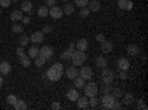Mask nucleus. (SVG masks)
Returning a JSON list of instances; mask_svg holds the SVG:
<instances>
[{
    "label": "nucleus",
    "mask_w": 148,
    "mask_h": 110,
    "mask_svg": "<svg viewBox=\"0 0 148 110\" xmlns=\"http://www.w3.org/2000/svg\"><path fill=\"white\" fill-rule=\"evenodd\" d=\"M76 103H77V107L79 109H89V97H80L79 95V98L76 100Z\"/></svg>",
    "instance_id": "12"
},
{
    "label": "nucleus",
    "mask_w": 148,
    "mask_h": 110,
    "mask_svg": "<svg viewBox=\"0 0 148 110\" xmlns=\"http://www.w3.org/2000/svg\"><path fill=\"white\" fill-rule=\"evenodd\" d=\"M64 73L67 75V77H68L70 80H74V79L79 76V70H77L76 66H70V67L64 68Z\"/></svg>",
    "instance_id": "8"
},
{
    "label": "nucleus",
    "mask_w": 148,
    "mask_h": 110,
    "mask_svg": "<svg viewBox=\"0 0 148 110\" xmlns=\"http://www.w3.org/2000/svg\"><path fill=\"white\" fill-rule=\"evenodd\" d=\"M14 107L16 109V110H25L28 106H27V103L25 101H22V100H18L15 104H14Z\"/></svg>",
    "instance_id": "30"
},
{
    "label": "nucleus",
    "mask_w": 148,
    "mask_h": 110,
    "mask_svg": "<svg viewBox=\"0 0 148 110\" xmlns=\"http://www.w3.org/2000/svg\"><path fill=\"white\" fill-rule=\"evenodd\" d=\"M117 6L121 10H129V9H132V2H130V0H119Z\"/></svg>",
    "instance_id": "19"
},
{
    "label": "nucleus",
    "mask_w": 148,
    "mask_h": 110,
    "mask_svg": "<svg viewBox=\"0 0 148 110\" xmlns=\"http://www.w3.org/2000/svg\"><path fill=\"white\" fill-rule=\"evenodd\" d=\"M101 80L102 83H113L114 80V71L111 68H102V73H101Z\"/></svg>",
    "instance_id": "4"
},
{
    "label": "nucleus",
    "mask_w": 148,
    "mask_h": 110,
    "mask_svg": "<svg viewBox=\"0 0 148 110\" xmlns=\"http://www.w3.org/2000/svg\"><path fill=\"white\" fill-rule=\"evenodd\" d=\"M62 2H64V3H67V0H62Z\"/></svg>",
    "instance_id": "52"
},
{
    "label": "nucleus",
    "mask_w": 148,
    "mask_h": 110,
    "mask_svg": "<svg viewBox=\"0 0 148 110\" xmlns=\"http://www.w3.org/2000/svg\"><path fill=\"white\" fill-rule=\"evenodd\" d=\"M0 14H2V6H0Z\"/></svg>",
    "instance_id": "51"
},
{
    "label": "nucleus",
    "mask_w": 148,
    "mask_h": 110,
    "mask_svg": "<svg viewBox=\"0 0 148 110\" xmlns=\"http://www.w3.org/2000/svg\"><path fill=\"white\" fill-rule=\"evenodd\" d=\"M119 77L123 79V80L127 79V73H126V70H121V71H120V75H119Z\"/></svg>",
    "instance_id": "45"
},
{
    "label": "nucleus",
    "mask_w": 148,
    "mask_h": 110,
    "mask_svg": "<svg viewBox=\"0 0 148 110\" xmlns=\"http://www.w3.org/2000/svg\"><path fill=\"white\" fill-rule=\"evenodd\" d=\"M37 15H39L40 18H45V17H47V15H49V8H47L46 5L40 6V8H39V10H37Z\"/></svg>",
    "instance_id": "24"
},
{
    "label": "nucleus",
    "mask_w": 148,
    "mask_h": 110,
    "mask_svg": "<svg viewBox=\"0 0 148 110\" xmlns=\"http://www.w3.org/2000/svg\"><path fill=\"white\" fill-rule=\"evenodd\" d=\"M62 75H64V66L61 63L52 64L46 71V77H47L49 82H58L61 77H62Z\"/></svg>",
    "instance_id": "1"
},
{
    "label": "nucleus",
    "mask_w": 148,
    "mask_h": 110,
    "mask_svg": "<svg viewBox=\"0 0 148 110\" xmlns=\"http://www.w3.org/2000/svg\"><path fill=\"white\" fill-rule=\"evenodd\" d=\"M21 10L25 12V14H31V10H33V3L30 2V0H24V2L21 3Z\"/></svg>",
    "instance_id": "17"
},
{
    "label": "nucleus",
    "mask_w": 148,
    "mask_h": 110,
    "mask_svg": "<svg viewBox=\"0 0 148 110\" xmlns=\"http://www.w3.org/2000/svg\"><path fill=\"white\" fill-rule=\"evenodd\" d=\"M16 101H18V98H16L15 95H12V94H10V95H8V103H9L10 106H14Z\"/></svg>",
    "instance_id": "38"
},
{
    "label": "nucleus",
    "mask_w": 148,
    "mask_h": 110,
    "mask_svg": "<svg viewBox=\"0 0 148 110\" xmlns=\"http://www.w3.org/2000/svg\"><path fill=\"white\" fill-rule=\"evenodd\" d=\"M19 63H21V66H22V67H28V66L31 64V58H30L28 55L24 54V55H21V57H19Z\"/></svg>",
    "instance_id": "23"
},
{
    "label": "nucleus",
    "mask_w": 148,
    "mask_h": 110,
    "mask_svg": "<svg viewBox=\"0 0 148 110\" xmlns=\"http://www.w3.org/2000/svg\"><path fill=\"white\" fill-rule=\"evenodd\" d=\"M113 42H110V40H104V42H101V52H104V54H111L113 52Z\"/></svg>",
    "instance_id": "11"
},
{
    "label": "nucleus",
    "mask_w": 148,
    "mask_h": 110,
    "mask_svg": "<svg viewBox=\"0 0 148 110\" xmlns=\"http://www.w3.org/2000/svg\"><path fill=\"white\" fill-rule=\"evenodd\" d=\"M12 3V0H0V6L2 8H9Z\"/></svg>",
    "instance_id": "40"
},
{
    "label": "nucleus",
    "mask_w": 148,
    "mask_h": 110,
    "mask_svg": "<svg viewBox=\"0 0 148 110\" xmlns=\"http://www.w3.org/2000/svg\"><path fill=\"white\" fill-rule=\"evenodd\" d=\"M83 89H84V95H86V97H93V95L98 94V85H96L95 82L84 83Z\"/></svg>",
    "instance_id": "5"
},
{
    "label": "nucleus",
    "mask_w": 148,
    "mask_h": 110,
    "mask_svg": "<svg viewBox=\"0 0 148 110\" xmlns=\"http://www.w3.org/2000/svg\"><path fill=\"white\" fill-rule=\"evenodd\" d=\"M28 42H30V37H28V36H25V34H21V37L18 39V43H19V46H25Z\"/></svg>",
    "instance_id": "31"
},
{
    "label": "nucleus",
    "mask_w": 148,
    "mask_h": 110,
    "mask_svg": "<svg viewBox=\"0 0 148 110\" xmlns=\"http://www.w3.org/2000/svg\"><path fill=\"white\" fill-rule=\"evenodd\" d=\"M96 40L99 42V43H101V42H104V40H105V36H104V33H98V34H96Z\"/></svg>",
    "instance_id": "41"
},
{
    "label": "nucleus",
    "mask_w": 148,
    "mask_h": 110,
    "mask_svg": "<svg viewBox=\"0 0 148 110\" xmlns=\"http://www.w3.org/2000/svg\"><path fill=\"white\" fill-rule=\"evenodd\" d=\"M111 94H113V95L116 97V100H119L120 97L123 95V94H121V91H120V88H114V86H113V89H111Z\"/></svg>",
    "instance_id": "36"
},
{
    "label": "nucleus",
    "mask_w": 148,
    "mask_h": 110,
    "mask_svg": "<svg viewBox=\"0 0 148 110\" xmlns=\"http://www.w3.org/2000/svg\"><path fill=\"white\" fill-rule=\"evenodd\" d=\"M47 8H52V6H55L56 5V0H46V3H45Z\"/></svg>",
    "instance_id": "43"
},
{
    "label": "nucleus",
    "mask_w": 148,
    "mask_h": 110,
    "mask_svg": "<svg viewBox=\"0 0 148 110\" xmlns=\"http://www.w3.org/2000/svg\"><path fill=\"white\" fill-rule=\"evenodd\" d=\"M39 55L43 57L46 61H47V59H51V58L53 57V49H52V46H49V45L42 46L40 49H39Z\"/></svg>",
    "instance_id": "6"
},
{
    "label": "nucleus",
    "mask_w": 148,
    "mask_h": 110,
    "mask_svg": "<svg viewBox=\"0 0 148 110\" xmlns=\"http://www.w3.org/2000/svg\"><path fill=\"white\" fill-rule=\"evenodd\" d=\"M10 70H12V66L8 63V61H3V63H0V73L2 75H9L10 73Z\"/></svg>",
    "instance_id": "20"
},
{
    "label": "nucleus",
    "mask_w": 148,
    "mask_h": 110,
    "mask_svg": "<svg viewBox=\"0 0 148 110\" xmlns=\"http://www.w3.org/2000/svg\"><path fill=\"white\" fill-rule=\"evenodd\" d=\"M49 15H51L53 19H59V18H62L64 12H62V9H61V8H58V6L55 5V6H52V8H49Z\"/></svg>",
    "instance_id": "9"
},
{
    "label": "nucleus",
    "mask_w": 148,
    "mask_h": 110,
    "mask_svg": "<svg viewBox=\"0 0 148 110\" xmlns=\"http://www.w3.org/2000/svg\"><path fill=\"white\" fill-rule=\"evenodd\" d=\"M90 14V10H89V8L88 6H84V8H80V12H79V17H82V18H86Z\"/></svg>",
    "instance_id": "33"
},
{
    "label": "nucleus",
    "mask_w": 148,
    "mask_h": 110,
    "mask_svg": "<svg viewBox=\"0 0 148 110\" xmlns=\"http://www.w3.org/2000/svg\"><path fill=\"white\" fill-rule=\"evenodd\" d=\"M95 64H96V67H99V68H105L107 64H108V61H107V58L104 55H99V57H96Z\"/></svg>",
    "instance_id": "18"
},
{
    "label": "nucleus",
    "mask_w": 148,
    "mask_h": 110,
    "mask_svg": "<svg viewBox=\"0 0 148 110\" xmlns=\"http://www.w3.org/2000/svg\"><path fill=\"white\" fill-rule=\"evenodd\" d=\"M12 2H18V0H12Z\"/></svg>",
    "instance_id": "53"
},
{
    "label": "nucleus",
    "mask_w": 148,
    "mask_h": 110,
    "mask_svg": "<svg viewBox=\"0 0 148 110\" xmlns=\"http://www.w3.org/2000/svg\"><path fill=\"white\" fill-rule=\"evenodd\" d=\"M51 31H52V27H51V26H45V27L42 28V33H43V34H47V33H51Z\"/></svg>",
    "instance_id": "42"
},
{
    "label": "nucleus",
    "mask_w": 148,
    "mask_h": 110,
    "mask_svg": "<svg viewBox=\"0 0 148 110\" xmlns=\"http://www.w3.org/2000/svg\"><path fill=\"white\" fill-rule=\"evenodd\" d=\"M43 40H45V34L42 31H34L30 36V42H33V43H42Z\"/></svg>",
    "instance_id": "10"
},
{
    "label": "nucleus",
    "mask_w": 148,
    "mask_h": 110,
    "mask_svg": "<svg viewBox=\"0 0 148 110\" xmlns=\"http://www.w3.org/2000/svg\"><path fill=\"white\" fill-rule=\"evenodd\" d=\"M123 98H125L123 101H125L126 104H129V103L133 100V95H132V94H125V95H123Z\"/></svg>",
    "instance_id": "39"
},
{
    "label": "nucleus",
    "mask_w": 148,
    "mask_h": 110,
    "mask_svg": "<svg viewBox=\"0 0 148 110\" xmlns=\"http://www.w3.org/2000/svg\"><path fill=\"white\" fill-rule=\"evenodd\" d=\"M24 17V12L21 9H15V10H12V14H10V19L12 21H15V22H19Z\"/></svg>",
    "instance_id": "15"
},
{
    "label": "nucleus",
    "mask_w": 148,
    "mask_h": 110,
    "mask_svg": "<svg viewBox=\"0 0 148 110\" xmlns=\"http://www.w3.org/2000/svg\"><path fill=\"white\" fill-rule=\"evenodd\" d=\"M12 31L16 33V34H22V31H24V26H22V24L15 22L14 26H12Z\"/></svg>",
    "instance_id": "28"
},
{
    "label": "nucleus",
    "mask_w": 148,
    "mask_h": 110,
    "mask_svg": "<svg viewBox=\"0 0 148 110\" xmlns=\"http://www.w3.org/2000/svg\"><path fill=\"white\" fill-rule=\"evenodd\" d=\"M88 48H89V43L86 39H80L76 42V49L77 51H88Z\"/></svg>",
    "instance_id": "16"
},
{
    "label": "nucleus",
    "mask_w": 148,
    "mask_h": 110,
    "mask_svg": "<svg viewBox=\"0 0 148 110\" xmlns=\"http://www.w3.org/2000/svg\"><path fill=\"white\" fill-rule=\"evenodd\" d=\"M117 109H120V103L116 100L113 104H111V110H117Z\"/></svg>",
    "instance_id": "46"
},
{
    "label": "nucleus",
    "mask_w": 148,
    "mask_h": 110,
    "mask_svg": "<svg viewBox=\"0 0 148 110\" xmlns=\"http://www.w3.org/2000/svg\"><path fill=\"white\" fill-rule=\"evenodd\" d=\"M79 76H82L84 80H90L92 76H93V70H92V67L82 66V68H80V71H79Z\"/></svg>",
    "instance_id": "7"
},
{
    "label": "nucleus",
    "mask_w": 148,
    "mask_h": 110,
    "mask_svg": "<svg viewBox=\"0 0 148 110\" xmlns=\"http://www.w3.org/2000/svg\"><path fill=\"white\" fill-rule=\"evenodd\" d=\"M71 63H73V66H76V67H79V66H83L84 64V61H86V54H84V51H74L73 52V55H71Z\"/></svg>",
    "instance_id": "2"
},
{
    "label": "nucleus",
    "mask_w": 148,
    "mask_h": 110,
    "mask_svg": "<svg viewBox=\"0 0 148 110\" xmlns=\"http://www.w3.org/2000/svg\"><path fill=\"white\" fill-rule=\"evenodd\" d=\"M116 101V97L113 95V94H102V97H101V103H102V109H107V110H110L111 109V104H113Z\"/></svg>",
    "instance_id": "3"
},
{
    "label": "nucleus",
    "mask_w": 148,
    "mask_h": 110,
    "mask_svg": "<svg viewBox=\"0 0 148 110\" xmlns=\"http://www.w3.org/2000/svg\"><path fill=\"white\" fill-rule=\"evenodd\" d=\"M89 3V0H74V5L79 6V8H84V6H88Z\"/></svg>",
    "instance_id": "35"
},
{
    "label": "nucleus",
    "mask_w": 148,
    "mask_h": 110,
    "mask_svg": "<svg viewBox=\"0 0 148 110\" xmlns=\"http://www.w3.org/2000/svg\"><path fill=\"white\" fill-rule=\"evenodd\" d=\"M129 66H130V63H129V59H127V58H125V57L119 58V61H117V67H119L120 70H126V71H127Z\"/></svg>",
    "instance_id": "13"
},
{
    "label": "nucleus",
    "mask_w": 148,
    "mask_h": 110,
    "mask_svg": "<svg viewBox=\"0 0 148 110\" xmlns=\"http://www.w3.org/2000/svg\"><path fill=\"white\" fill-rule=\"evenodd\" d=\"M84 83H86V80L82 76H77L76 79H74V86H76V88H83Z\"/></svg>",
    "instance_id": "27"
},
{
    "label": "nucleus",
    "mask_w": 148,
    "mask_h": 110,
    "mask_svg": "<svg viewBox=\"0 0 148 110\" xmlns=\"http://www.w3.org/2000/svg\"><path fill=\"white\" fill-rule=\"evenodd\" d=\"M21 22H22V26H27V24H30V18L28 17H22Z\"/></svg>",
    "instance_id": "47"
},
{
    "label": "nucleus",
    "mask_w": 148,
    "mask_h": 110,
    "mask_svg": "<svg viewBox=\"0 0 148 110\" xmlns=\"http://www.w3.org/2000/svg\"><path fill=\"white\" fill-rule=\"evenodd\" d=\"M3 82H5V80H3V76H0V88H2V85H3Z\"/></svg>",
    "instance_id": "50"
},
{
    "label": "nucleus",
    "mask_w": 148,
    "mask_h": 110,
    "mask_svg": "<svg viewBox=\"0 0 148 110\" xmlns=\"http://www.w3.org/2000/svg\"><path fill=\"white\" fill-rule=\"evenodd\" d=\"M138 109H144V110H147V106H145V103L141 100L139 101V104H138Z\"/></svg>",
    "instance_id": "48"
},
{
    "label": "nucleus",
    "mask_w": 148,
    "mask_h": 110,
    "mask_svg": "<svg viewBox=\"0 0 148 110\" xmlns=\"http://www.w3.org/2000/svg\"><path fill=\"white\" fill-rule=\"evenodd\" d=\"M88 8H89L90 12H98V10L101 9V3L98 2V0H92V2L88 3Z\"/></svg>",
    "instance_id": "22"
},
{
    "label": "nucleus",
    "mask_w": 148,
    "mask_h": 110,
    "mask_svg": "<svg viewBox=\"0 0 148 110\" xmlns=\"http://www.w3.org/2000/svg\"><path fill=\"white\" fill-rule=\"evenodd\" d=\"M111 89H113L111 83H104V86H102V94H110Z\"/></svg>",
    "instance_id": "37"
},
{
    "label": "nucleus",
    "mask_w": 148,
    "mask_h": 110,
    "mask_svg": "<svg viewBox=\"0 0 148 110\" xmlns=\"http://www.w3.org/2000/svg\"><path fill=\"white\" fill-rule=\"evenodd\" d=\"M24 54H25V51H24V46L16 48V55H18V57H21V55H24Z\"/></svg>",
    "instance_id": "44"
},
{
    "label": "nucleus",
    "mask_w": 148,
    "mask_h": 110,
    "mask_svg": "<svg viewBox=\"0 0 148 110\" xmlns=\"http://www.w3.org/2000/svg\"><path fill=\"white\" fill-rule=\"evenodd\" d=\"M45 63H46V59H45L43 57H40V55H37V57L34 58V64H36V67H42Z\"/></svg>",
    "instance_id": "32"
},
{
    "label": "nucleus",
    "mask_w": 148,
    "mask_h": 110,
    "mask_svg": "<svg viewBox=\"0 0 148 110\" xmlns=\"http://www.w3.org/2000/svg\"><path fill=\"white\" fill-rule=\"evenodd\" d=\"M73 52H74V48L68 46V49H65L62 54H61V58H62V59H70L71 55H73Z\"/></svg>",
    "instance_id": "26"
},
{
    "label": "nucleus",
    "mask_w": 148,
    "mask_h": 110,
    "mask_svg": "<svg viewBox=\"0 0 148 110\" xmlns=\"http://www.w3.org/2000/svg\"><path fill=\"white\" fill-rule=\"evenodd\" d=\"M61 107H62V106H61L59 103H53V104H52V109H53V110H56V109H61Z\"/></svg>",
    "instance_id": "49"
},
{
    "label": "nucleus",
    "mask_w": 148,
    "mask_h": 110,
    "mask_svg": "<svg viewBox=\"0 0 148 110\" xmlns=\"http://www.w3.org/2000/svg\"><path fill=\"white\" fill-rule=\"evenodd\" d=\"M37 55H39V48H37V46H31L30 49H28V57L33 59V58H36Z\"/></svg>",
    "instance_id": "29"
},
{
    "label": "nucleus",
    "mask_w": 148,
    "mask_h": 110,
    "mask_svg": "<svg viewBox=\"0 0 148 110\" xmlns=\"http://www.w3.org/2000/svg\"><path fill=\"white\" fill-rule=\"evenodd\" d=\"M67 98H68V101H76V100L79 98V91H77V88L70 89V91L67 92Z\"/></svg>",
    "instance_id": "21"
},
{
    "label": "nucleus",
    "mask_w": 148,
    "mask_h": 110,
    "mask_svg": "<svg viewBox=\"0 0 148 110\" xmlns=\"http://www.w3.org/2000/svg\"><path fill=\"white\" fill-rule=\"evenodd\" d=\"M74 9H76V8H74V5H71V3L67 2V3L64 5V8H62V12H64L65 15H71L73 12H74Z\"/></svg>",
    "instance_id": "25"
},
{
    "label": "nucleus",
    "mask_w": 148,
    "mask_h": 110,
    "mask_svg": "<svg viewBox=\"0 0 148 110\" xmlns=\"http://www.w3.org/2000/svg\"><path fill=\"white\" fill-rule=\"evenodd\" d=\"M98 100L96 98V95H93V97H89V107H92V109H95L96 106H98Z\"/></svg>",
    "instance_id": "34"
},
{
    "label": "nucleus",
    "mask_w": 148,
    "mask_h": 110,
    "mask_svg": "<svg viewBox=\"0 0 148 110\" xmlns=\"http://www.w3.org/2000/svg\"><path fill=\"white\" fill-rule=\"evenodd\" d=\"M126 51H127V54H129V55H132V57H135V55H138V54L141 52V49H139V46H138V45H135V43H130V45H127V48H126Z\"/></svg>",
    "instance_id": "14"
}]
</instances>
